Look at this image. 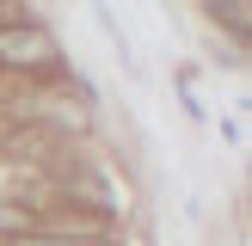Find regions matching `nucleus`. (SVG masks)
Listing matches in <instances>:
<instances>
[{
  "instance_id": "f257e3e1",
  "label": "nucleus",
  "mask_w": 252,
  "mask_h": 246,
  "mask_svg": "<svg viewBox=\"0 0 252 246\" xmlns=\"http://www.w3.org/2000/svg\"><path fill=\"white\" fill-rule=\"evenodd\" d=\"M0 68L12 74H49L56 68V37L43 25H0Z\"/></svg>"
},
{
  "instance_id": "f03ea898",
  "label": "nucleus",
  "mask_w": 252,
  "mask_h": 246,
  "mask_svg": "<svg viewBox=\"0 0 252 246\" xmlns=\"http://www.w3.org/2000/svg\"><path fill=\"white\" fill-rule=\"evenodd\" d=\"M12 246H111V240H98V234H68V228H31Z\"/></svg>"
},
{
  "instance_id": "7ed1b4c3",
  "label": "nucleus",
  "mask_w": 252,
  "mask_h": 246,
  "mask_svg": "<svg viewBox=\"0 0 252 246\" xmlns=\"http://www.w3.org/2000/svg\"><path fill=\"white\" fill-rule=\"evenodd\" d=\"M31 228H37L31 209H25L19 197H0V234H6V240H19V234H31Z\"/></svg>"
},
{
  "instance_id": "20e7f679",
  "label": "nucleus",
  "mask_w": 252,
  "mask_h": 246,
  "mask_svg": "<svg viewBox=\"0 0 252 246\" xmlns=\"http://www.w3.org/2000/svg\"><path fill=\"white\" fill-rule=\"evenodd\" d=\"M203 6L216 12V19H228V31H234V37H246V6H240V0H203Z\"/></svg>"
}]
</instances>
